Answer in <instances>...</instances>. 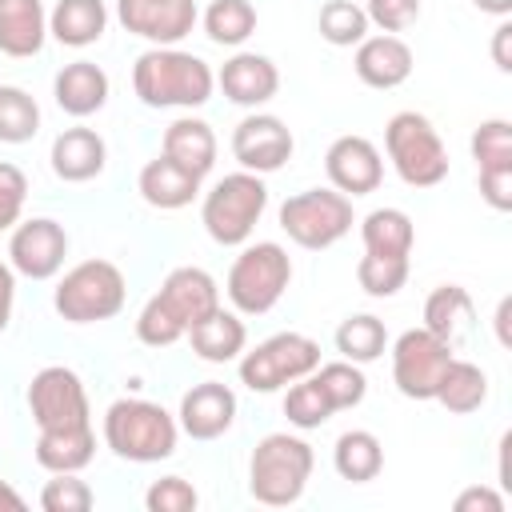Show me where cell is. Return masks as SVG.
I'll return each instance as SVG.
<instances>
[{
	"instance_id": "6da1fadb",
	"label": "cell",
	"mask_w": 512,
	"mask_h": 512,
	"mask_svg": "<svg viewBox=\"0 0 512 512\" xmlns=\"http://www.w3.org/2000/svg\"><path fill=\"white\" fill-rule=\"evenodd\" d=\"M220 308V288L204 268H172L160 284V292L140 308L136 336L148 348H168L180 336H188L192 324H200L208 312Z\"/></svg>"
},
{
	"instance_id": "7a4b0ae2",
	"label": "cell",
	"mask_w": 512,
	"mask_h": 512,
	"mask_svg": "<svg viewBox=\"0 0 512 512\" xmlns=\"http://www.w3.org/2000/svg\"><path fill=\"white\" fill-rule=\"evenodd\" d=\"M212 68L180 48H148L132 64V92L148 108H200L212 96Z\"/></svg>"
},
{
	"instance_id": "3957f363",
	"label": "cell",
	"mask_w": 512,
	"mask_h": 512,
	"mask_svg": "<svg viewBox=\"0 0 512 512\" xmlns=\"http://www.w3.org/2000/svg\"><path fill=\"white\" fill-rule=\"evenodd\" d=\"M180 424L172 412H164L152 400L124 396L104 412V444L132 464H156L176 452Z\"/></svg>"
},
{
	"instance_id": "277c9868",
	"label": "cell",
	"mask_w": 512,
	"mask_h": 512,
	"mask_svg": "<svg viewBox=\"0 0 512 512\" xmlns=\"http://www.w3.org/2000/svg\"><path fill=\"white\" fill-rule=\"evenodd\" d=\"M312 444L288 432H268L248 464V492L268 508H288L304 496L312 476Z\"/></svg>"
},
{
	"instance_id": "5b68a950",
	"label": "cell",
	"mask_w": 512,
	"mask_h": 512,
	"mask_svg": "<svg viewBox=\"0 0 512 512\" xmlns=\"http://www.w3.org/2000/svg\"><path fill=\"white\" fill-rule=\"evenodd\" d=\"M268 208V188L256 172H228L224 180L212 184V192L204 196L200 220L208 228V236L224 248H236L252 236L260 212Z\"/></svg>"
},
{
	"instance_id": "8992f818",
	"label": "cell",
	"mask_w": 512,
	"mask_h": 512,
	"mask_svg": "<svg viewBox=\"0 0 512 512\" xmlns=\"http://www.w3.org/2000/svg\"><path fill=\"white\" fill-rule=\"evenodd\" d=\"M288 280H292V260H288V252H284L280 244H272V240H260V244H248V248L232 260L224 292H228V300L236 304V312H244V316H264V312L276 308V300L284 296Z\"/></svg>"
},
{
	"instance_id": "52a82bcc",
	"label": "cell",
	"mask_w": 512,
	"mask_h": 512,
	"mask_svg": "<svg viewBox=\"0 0 512 512\" xmlns=\"http://www.w3.org/2000/svg\"><path fill=\"white\" fill-rule=\"evenodd\" d=\"M384 148L396 176L412 188H432L448 176V152L440 132L420 112H396L384 128Z\"/></svg>"
},
{
	"instance_id": "ba28073f",
	"label": "cell",
	"mask_w": 512,
	"mask_h": 512,
	"mask_svg": "<svg viewBox=\"0 0 512 512\" xmlns=\"http://www.w3.org/2000/svg\"><path fill=\"white\" fill-rule=\"evenodd\" d=\"M124 296H128L124 272L112 260H84L64 272L52 304L68 324H96L116 316L124 308Z\"/></svg>"
},
{
	"instance_id": "9c48e42d",
	"label": "cell",
	"mask_w": 512,
	"mask_h": 512,
	"mask_svg": "<svg viewBox=\"0 0 512 512\" xmlns=\"http://www.w3.org/2000/svg\"><path fill=\"white\" fill-rule=\"evenodd\" d=\"M280 228L308 252L332 248L352 232V200L336 188H304L280 204Z\"/></svg>"
},
{
	"instance_id": "30bf717a",
	"label": "cell",
	"mask_w": 512,
	"mask_h": 512,
	"mask_svg": "<svg viewBox=\"0 0 512 512\" xmlns=\"http://www.w3.org/2000/svg\"><path fill=\"white\" fill-rule=\"evenodd\" d=\"M320 364V344L300 332H276L240 360V384L252 392H276Z\"/></svg>"
},
{
	"instance_id": "8fae6325",
	"label": "cell",
	"mask_w": 512,
	"mask_h": 512,
	"mask_svg": "<svg viewBox=\"0 0 512 512\" xmlns=\"http://www.w3.org/2000/svg\"><path fill=\"white\" fill-rule=\"evenodd\" d=\"M28 408H32V420H36L40 432L92 424L84 380L72 368H64V364H48V368H40L32 376V384H28Z\"/></svg>"
},
{
	"instance_id": "7c38bea8",
	"label": "cell",
	"mask_w": 512,
	"mask_h": 512,
	"mask_svg": "<svg viewBox=\"0 0 512 512\" xmlns=\"http://www.w3.org/2000/svg\"><path fill=\"white\" fill-rule=\"evenodd\" d=\"M456 348H448L440 336H432L428 328H408L400 332V340L392 344V380L400 388V396L408 400H432L436 384L448 368Z\"/></svg>"
},
{
	"instance_id": "4fadbf2b",
	"label": "cell",
	"mask_w": 512,
	"mask_h": 512,
	"mask_svg": "<svg viewBox=\"0 0 512 512\" xmlns=\"http://www.w3.org/2000/svg\"><path fill=\"white\" fill-rule=\"evenodd\" d=\"M68 256V232L48 220V216H32L24 224H16L12 240H8V264L12 272L28 276V280H48L64 268Z\"/></svg>"
},
{
	"instance_id": "5bb4252c",
	"label": "cell",
	"mask_w": 512,
	"mask_h": 512,
	"mask_svg": "<svg viewBox=\"0 0 512 512\" xmlns=\"http://www.w3.org/2000/svg\"><path fill=\"white\" fill-rule=\"evenodd\" d=\"M196 16V0H116V20L156 48H172L176 40H184L196 28Z\"/></svg>"
},
{
	"instance_id": "9a60e30c",
	"label": "cell",
	"mask_w": 512,
	"mask_h": 512,
	"mask_svg": "<svg viewBox=\"0 0 512 512\" xmlns=\"http://www.w3.org/2000/svg\"><path fill=\"white\" fill-rule=\"evenodd\" d=\"M292 132L284 128L280 116H268V112H252L244 116L236 128H232V156L240 160L244 172H276L284 168V160L292 156Z\"/></svg>"
},
{
	"instance_id": "2e32d148",
	"label": "cell",
	"mask_w": 512,
	"mask_h": 512,
	"mask_svg": "<svg viewBox=\"0 0 512 512\" xmlns=\"http://www.w3.org/2000/svg\"><path fill=\"white\" fill-rule=\"evenodd\" d=\"M324 172H328L332 188L352 200V196H368L380 188L384 160L368 136H336L324 152Z\"/></svg>"
},
{
	"instance_id": "e0dca14e",
	"label": "cell",
	"mask_w": 512,
	"mask_h": 512,
	"mask_svg": "<svg viewBox=\"0 0 512 512\" xmlns=\"http://www.w3.org/2000/svg\"><path fill=\"white\" fill-rule=\"evenodd\" d=\"M236 420V392L220 380H204L192 384L180 400V432H188L192 440H216L232 428Z\"/></svg>"
},
{
	"instance_id": "ac0fdd59",
	"label": "cell",
	"mask_w": 512,
	"mask_h": 512,
	"mask_svg": "<svg viewBox=\"0 0 512 512\" xmlns=\"http://www.w3.org/2000/svg\"><path fill=\"white\" fill-rule=\"evenodd\" d=\"M356 76L368 88H400L412 76V48L396 36V32H380V36H364L356 44Z\"/></svg>"
},
{
	"instance_id": "d6986e66",
	"label": "cell",
	"mask_w": 512,
	"mask_h": 512,
	"mask_svg": "<svg viewBox=\"0 0 512 512\" xmlns=\"http://www.w3.org/2000/svg\"><path fill=\"white\" fill-rule=\"evenodd\" d=\"M216 84L224 88V96H228L232 104H240V108H260V104H268V100L276 96L280 72H276V64H272L268 56H260V52H236L232 60H224Z\"/></svg>"
},
{
	"instance_id": "ffe728a7",
	"label": "cell",
	"mask_w": 512,
	"mask_h": 512,
	"mask_svg": "<svg viewBox=\"0 0 512 512\" xmlns=\"http://www.w3.org/2000/svg\"><path fill=\"white\" fill-rule=\"evenodd\" d=\"M52 96L68 116L84 120V116H92V112H100L108 104V72L100 64H92V60H72V64H64L56 72Z\"/></svg>"
},
{
	"instance_id": "44dd1931",
	"label": "cell",
	"mask_w": 512,
	"mask_h": 512,
	"mask_svg": "<svg viewBox=\"0 0 512 512\" xmlns=\"http://www.w3.org/2000/svg\"><path fill=\"white\" fill-rule=\"evenodd\" d=\"M144 204L160 208V212H176V208H188L196 196H200V176H192L188 168H180L176 160H168L164 152L156 160H148L140 168V180H136Z\"/></svg>"
},
{
	"instance_id": "7402d4cb",
	"label": "cell",
	"mask_w": 512,
	"mask_h": 512,
	"mask_svg": "<svg viewBox=\"0 0 512 512\" xmlns=\"http://www.w3.org/2000/svg\"><path fill=\"white\" fill-rule=\"evenodd\" d=\"M104 160H108L104 136L92 132V128H64L52 140V172L68 184H84V180L100 176Z\"/></svg>"
},
{
	"instance_id": "603a6c76",
	"label": "cell",
	"mask_w": 512,
	"mask_h": 512,
	"mask_svg": "<svg viewBox=\"0 0 512 512\" xmlns=\"http://www.w3.org/2000/svg\"><path fill=\"white\" fill-rule=\"evenodd\" d=\"M48 36V12L40 0H0V52L4 56H36Z\"/></svg>"
},
{
	"instance_id": "cb8c5ba5",
	"label": "cell",
	"mask_w": 512,
	"mask_h": 512,
	"mask_svg": "<svg viewBox=\"0 0 512 512\" xmlns=\"http://www.w3.org/2000/svg\"><path fill=\"white\" fill-rule=\"evenodd\" d=\"M164 156L204 180L212 172V164H216V132H212V124H204L196 116L172 120L164 128Z\"/></svg>"
},
{
	"instance_id": "d4e9b609",
	"label": "cell",
	"mask_w": 512,
	"mask_h": 512,
	"mask_svg": "<svg viewBox=\"0 0 512 512\" xmlns=\"http://www.w3.org/2000/svg\"><path fill=\"white\" fill-rule=\"evenodd\" d=\"M472 320H476V308H472L468 288H460V284H440L424 300V328L432 336H440L448 348H456L472 332Z\"/></svg>"
},
{
	"instance_id": "484cf974",
	"label": "cell",
	"mask_w": 512,
	"mask_h": 512,
	"mask_svg": "<svg viewBox=\"0 0 512 512\" xmlns=\"http://www.w3.org/2000/svg\"><path fill=\"white\" fill-rule=\"evenodd\" d=\"M188 340H192V352H196L200 360H208V364H228V360H236V356L244 352L248 332H244V320H240L236 312L216 308V312H208L200 324L188 328Z\"/></svg>"
},
{
	"instance_id": "4316f807",
	"label": "cell",
	"mask_w": 512,
	"mask_h": 512,
	"mask_svg": "<svg viewBox=\"0 0 512 512\" xmlns=\"http://www.w3.org/2000/svg\"><path fill=\"white\" fill-rule=\"evenodd\" d=\"M108 28V8L104 0H56L48 12V32L68 44V48H88L104 36Z\"/></svg>"
},
{
	"instance_id": "83f0119b",
	"label": "cell",
	"mask_w": 512,
	"mask_h": 512,
	"mask_svg": "<svg viewBox=\"0 0 512 512\" xmlns=\"http://www.w3.org/2000/svg\"><path fill=\"white\" fill-rule=\"evenodd\" d=\"M92 456H96V432H92V424L52 428V432H40V440H36V464L48 468L52 476L56 472H80L84 464H92Z\"/></svg>"
},
{
	"instance_id": "f1b7e54d",
	"label": "cell",
	"mask_w": 512,
	"mask_h": 512,
	"mask_svg": "<svg viewBox=\"0 0 512 512\" xmlns=\"http://www.w3.org/2000/svg\"><path fill=\"white\" fill-rule=\"evenodd\" d=\"M432 400H440L456 416L476 412L488 400V376H484V368L472 364V360H456L452 356L448 368H444V376H440V384H436V396Z\"/></svg>"
},
{
	"instance_id": "f546056e",
	"label": "cell",
	"mask_w": 512,
	"mask_h": 512,
	"mask_svg": "<svg viewBox=\"0 0 512 512\" xmlns=\"http://www.w3.org/2000/svg\"><path fill=\"white\" fill-rule=\"evenodd\" d=\"M332 464H336V472H340L344 480L368 484V480H376L380 468H384V448H380V440H376L368 428H352V432H344V436L336 440Z\"/></svg>"
},
{
	"instance_id": "4dcf8cb0",
	"label": "cell",
	"mask_w": 512,
	"mask_h": 512,
	"mask_svg": "<svg viewBox=\"0 0 512 512\" xmlns=\"http://www.w3.org/2000/svg\"><path fill=\"white\" fill-rule=\"evenodd\" d=\"M360 240H364V252H376V256H408L412 252V240H416V228H412L408 212H400V208H376V212L364 216Z\"/></svg>"
},
{
	"instance_id": "1f68e13d",
	"label": "cell",
	"mask_w": 512,
	"mask_h": 512,
	"mask_svg": "<svg viewBox=\"0 0 512 512\" xmlns=\"http://www.w3.org/2000/svg\"><path fill=\"white\" fill-rule=\"evenodd\" d=\"M336 348L344 360L352 364H372L380 360V352L388 348V332H384V320L360 312V316H348L340 328H336Z\"/></svg>"
},
{
	"instance_id": "d6a6232c",
	"label": "cell",
	"mask_w": 512,
	"mask_h": 512,
	"mask_svg": "<svg viewBox=\"0 0 512 512\" xmlns=\"http://www.w3.org/2000/svg\"><path fill=\"white\" fill-rule=\"evenodd\" d=\"M204 32L212 44L236 48L256 32V8L248 0H212L204 12Z\"/></svg>"
},
{
	"instance_id": "836d02e7",
	"label": "cell",
	"mask_w": 512,
	"mask_h": 512,
	"mask_svg": "<svg viewBox=\"0 0 512 512\" xmlns=\"http://www.w3.org/2000/svg\"><path fill=\"white\" fill-rule=\"evenodd\" d=\"M312 380L320 384V392L328 396L332 412H344V408H356L368 392V380L360 372V364L352 360H332V364H316Z\"/></svg>"
},
{
	"instance_id": "e575fe53",
	"label": "cell",
	"mask_w": 512,
	"mask_h": 512,
	"mask_svg": "<svg viewBox=\"0 0 512 512\" xmlns=\"http://www.w3.org/2000/svg\"><path fill=\"white\" fill-rule=\"evenodd\" d=\"M40 128V108L36 100L16 88V84H0V140L4 144H28Z\"/></svg>"
},
{
	"instance_id": "d590c367",
	"label": "cell",
	"mask_w": 512,
	"mask_h": 512,
	"mask_svg": "<svg viewBox=\"0 0 512 512\" xmlns=\"http://www.w3.org/2000/svg\"><path fill=\"white\" fill-rule=\"evenodd\" d=\"M320 36L332 44V48H352L368 36V16L360 4L352 0H328L320 8Z\"/></svg>"
},
{
	"instance_id": "8d00e7d4",
	"label": "cell",
	"mask_w": 512,
	"mask_h": 512,
	"mask_svg": "<svg viewBox=\"0 0 512 512\" xmlns=\"http://www.w3.org/2000/svg\"><path fill=\"white\" fill-rule=\"evenodd\" d=\"M356 280L368 296H396L408 280V256H376V252H364L360 264H356Z\"/></svg>"
},
{
	"instance_id": "74e56055",
	"label": "cell",
	"mask_w": 512,
	"mask_h": 512,
	"mask_svg": "<svg viewBox=\"0 0 512 512\" xmlns=\"http://www.w3.org/2000/svg\"><path fill=\"white\" fill-rule=\"evenodd\" d=\"M284 416H288V424H296V428H320L328 416H332V404H328V396L320 392V384L312 380V372L308 376H300V380H292V388H288V396H284Z\"/></svg>"
},
{
	"instance_id": "f35d334b",
	"label": "cell",
	"mask_w": 512,
	"mask_h": 512,
	"mask_svg": "<svg viewBox=\"0 0 512 512\" xmlns=\"http://www.w3.org/2000/svg\"><path fill=\"white\" fill-rule=\"evenodd\" d=\"M472 160L476 168H512V124L508 120H484L472 132Z\"/></svg>"
},
{
	"instance_id": "ab89813d",
	"label": "cell",
	"mask_w": 512,
	"mask_h": 512,
	"mask_svg": "<svg viewBox=\"0 0 512 512\" xmlns=\"http://www.w3.org/2000/svg\"><path fill=\"white\" fill-rule=\"evenodd\" d=\"M92 504H96V496L76 472H56V480H48L40 492L44 512H88Z\"/></svg>"
},
{
	"instance_id": "60d3db41",
	"label": "cell",
	"mask_w": 512,
	"mask_h": 512,
	"mask_svg": "<svg viewBox=\"0 0 512 512\" xmlns=\"http://www.w3.org/2000/svg\"><path fill=\"white\" fill-rule=\"evenodd\" d=\"M144 504H148V512H192L200 504V496L184 476H160L144 492Z\"/></svg>"
},
{
	"instance_id": "b9f144b4",
	"label": "cell",
	"mask_w": 512,
	"mask_h": 512,
	"mask_svg": "<svg viewBox=\"0 0 512 512\" xmlns=\"http://www.w3.org/2000/svg\"><path fill=\"white\" fill-rule=\"evenodd\" d=\"M24 200H28V180L16 164L0 160V232H8L12 224H20V212H24Z\"/></svg>"
},
{
	"instance_id": "7bdbcfd3",
	"label": "cell",
	"mask_w": 512,
	"mask_h": 512,
	"mask_svg": "<svg viewBox=\"0 0 512 512\" xmlns=\"http://www.w3.org/2000/svg\"><path fill=\"white\" fill-rule=\"evenodd\" d=\"M368 24H376L380 32H404L408 24H416L420 16V0H368L364 4Z\"/></svg>"
},
{
	"instance_id": "ee69618b",
	"label": "cell",
	"mask_w": 512,
	"mask_h": 512,
	"mask_svg": "<svg viewBox=\"0 0 512 512\" xmlns=\"http://www.w3.org/2000/svg\"><path fill=\"white\" fill-rule=\"evenodd\" d=\"M480 196L496 212H508L512 208V168H484L480 172Z\"/></svg>"
},
{
	"instance_id": "f6af8a7d",
	"label": "cell",
	"mask_w": 512,
	"mask_h": 512,
	"mask_svg": "<svg viewBox=\"0 0 512 512\" xmlns=\"http://www.w3.org/2000/svg\"><path fill=\"white\" fill-rule=\"evenodd\" d=\"M452 508H456V512H504V496L476 484V488H464Z\"/></svg>"
},
{
	"instance_id": "bcb514c9",
	"label": "cell",
	"mask_w": 512,
	"mask_h": 512,
	"mask_svg": "<svg viewBox=\"0 0 512 512\" xmlns=\"http://www.w3.org/2000/svg\"><path fill=\"white\" fill-rule=\"evenodd\" d=\"M492 60L500 72H512V24L508 20H500L492 32Z\"/></svg>"
},
{
	"instance_id": "7dc6e473",
	"label": "cell",
	"mask_w": 512,
	"mask_h": 512,
	"mask_svg": "<svg viewBox=\"0 0 512 512\" xmlns=\"http://www.w3.org/2000/svg\"><path fill=\"white\" fill-rule=\"evenodd\" d=\"M12 300H16V272H12V264L0 260V332L12 320Z\"/></svg>"
},
{
	"instance_id": "c3c4849f",
	"label": "cell",
	"mask_w": 512,
	"mask_h": 512,
	"mask_svg": "<svg viewBox=\"0 0 512 512\" xmlns=\"http://www.w3.org/2000/svg\"><path fill=\"white\" fill-rule=\"evenodd\" d=\"M508 316H512V300L504 296L500 308H496V336H500V344H512V336H508Z\"/></svg>"
},
{
	"instance_id": "681fc988",
	"label": "cell",
	"mask_w": 512,
	"mask_h": 512,
	"mask_svg": "<svg viewBox=\"0 0 512 512\" xmlns=\"http://www.w3.org/2000/svg\"><path fill=\"white\" fill-rule=\"evenodd\" d=\"M20 508H24V496L12 484L0 480V512H20Z\"/></svg>"
},
{
	"instance_id": "f907efd6",
	"label": "cell",
	"mask_w": 512,
	"mask_h": 512,
	"mask_svg": "<svg viewBox=\"0 0 512 512\" xmlns=\"http://www.w3.org/2000/svg\"><path fill=\"white\" fill-rule=\"evenodd\" d=\"M472 4H476L480 12H488V16H500V20L512 12V0H472Z\"/></svg>"
}]
</instances>
